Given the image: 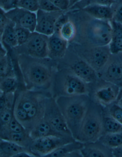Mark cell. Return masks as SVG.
<instances>
[{"mask_svg": "<svg viewBox=\"0 0 122 157\" xmlns=\"http://www.w3.org/2000/svg\"><path fill=\"white\" fill-rule=\"evenodd\" d=\"M15 55L24 88L51 91L57 62L50 58L38 59L24 54Z\"/></svg>", "mask_w": 122, "mask_h": 157, "instance_id": "1", "label": "cell"}, {"mask_svg": "<svg viewBox=\"0 0 122 157\" xmlns=\"http://www.w3.org/2000/svg\"><path fill=\"white\" fill-rule=\"evenodd\" d=\"M66 12L77 29L75 39L72 42L92 46L109 45L113 32L111 21L96 19L82 10Z\"/></svg>", "mask_w": 122, "mask_h": 157, "instance_id": "2", "label": "cell"}, {"mask_svg": "<svg viewBox=\"0 0 122 157\" xmlns=\"http://www.w3.org/2000/svg\"><path fill=\"white\" fill-rule=\"evenodd\" d=\"M55 98L68 127L76 140L91 101L89 95L81 94Z\"/></svg>", "mask_w": 122, "mask_h": 157, "instance_id": "3", "label": "cell"}, {"mask_svg": "<svg viewBox=\"0 0 122 157\" xmlns=\"http://www.w3.org/2000/svg\"><path fill=\"white\" fill-rule=\"evenodd\" d=\"M89 84L65 68H57L53 79L51 92L54 98L89 94Z\"/></svg>", "mask_w": 122, "mask_h": 157, "instance_id": "4", "label": "cell"}, {"mask_svg": "<svg viewBox=\"0 0 122 157\" xmlns=\"http://www.w3.org/2000/svg\"><path fill=\"white\" fill-rule=\"evenodd\" d=\"M51 95L50 91L20 88L17 90L16 102L26 111L34 127L43 120L47 99Z\"/></svg>", "mask_w": 122, "mask_h": 157, "instance_id": "5", "label": "cell"}, {"mask_svg": "<svg viewBox=\"0 0 122 157\" xmlns=\"http://www.w3.org/2000/svg\"><path fill=\"white\" fill-rule=\"evenodd\" d=\"M103 107L91 101L76 140L96 142L103 134Z\"/></svg>", "mask_w": 122, "mask_h": 157, "instance_id": "6", "label": "cell"}, {"mask_svg": "<svg viewBox=\"0 0 122 157\" xmlns=\"http://www.w3.org/2000/svg\"><path fill=\"white\" fill-rule=\"evenodd\" d=\"M69 47L94 68L97 74L105 66L112 55L109 45L92 46L71 42Z\"/></svg>", "mask_w": 122, "mask_h": 157, "instance_id": "7", "label": "cell"}, {"mask_svg": "<svg viewBox=\"0 0 122 157\" xmlns=\"http://www.w3.org/2000/svg\"><path fill=\"white\" fill-rule=\"evenodd\" d=\"M57 68L68 69L88 84L99 79L96 70L69 47L65 56L57 62Z\"/></svg>", "mask_w": 122, "mask_h": 157, "instance_id": "8", "label": "cell"}, {"mask_svg": "<svg viewBox=\"0 0 122 157\" xmlns=\"http://www.w3.org/2000/svg\"><path fill=\"white\" fill-rule=\"evenodd\" d=\"M89 88L91 100L103 108L116 103L121 90L117 85L99 78L95 83L89 84Z\"/></svg>", "mask_w": 122, "mask_h": 157, "instance_id": "9", "label": "cell"}, {"mask_svg": "<svg viewBox=\"0 0 122 157\" xmlns=\"http://www.w3.org/2000/svg\"><path fill=\"white\" fill-rule=\"evenodd\" d=\"M48 41V36L32 32L26 42L11 49L16 55L24 54L38 59L49 58Z\"/></svg>", "mask_w": 122, "mask_h": 157, "instance_id": "10", "label": "cell"}, {"mask_svg": "<svg viewBox=\"0 0 122 157\" xmlns=\"http://www.w3.org/2000/svg\"><path fill=\"white\" fill-rule=\"evenodd\" d=\"M43 119L59 133L66 137L75 139L68 127L55 98L53 95L47 99Z\"/></svg>", "mask_w": 122, "mask_h": 157, "instance_id": "11", "label": "cell"}, {"mask_svg": "<svg viewBox=\"0 0 122 157\" xmlns=\"http://www.w3.org/2000/svg\"><path fill=\"white\" fill-rule=\"evenodd\" d=\"M75 140L56 136L40 138L33 140L29 150L35 157H45L60 147Z\"/></svg>", "mask_w": 122, "mask_h": 157, "instance_id": "12", "label": "cell"}, {"mask_svg": "<svg viewBox=\"0 0 122 157\" xmlns=\"http://www.w3.org/2000/svg\"><path fill=\"white\" fill-rule=\"evenodd\" d=\"M98 77L122 88V62L117 54H112Z\"/></svg>", "mask_w": 122, "mask_h": 157, "instance_id": "13", "label": "cell"}, {"mask_svg": "<svg viewBox=\"0 0 122 157\" xmlns=\"http://www.w3.org/2000/svg\"><path fill=\"white\" fill-rule=\"evenodd\" d=\"M66 12V11H65ZM65 11L46 12L39 10L36 12V25L35 32L46 36H51L55 33V26L59 17Z\"/></svg>", "mask_w": 122, "mask_h": 157, "instance_id": "14", "label": "cell"}, {"mask_svg": "<svg viewBox=\"0 0 122 157\" xmlns=\"http://www.w3.org/2000/svg\"><path fill=\"white\" fill-rule=\"evenodd\" d=\"M7 17L16 26L27 29L31 32H35L36 25V13L15 7L5 12Z\"/></svg>", "mask_w": 122, "mask_h": 157, "instance_id": "15", "label": "cell"}, {"mask_svg": "<svg viewBox=\"0 0 122 157\" xmlns=\"http://www.w3.org/2000/svg\"><path fill=\"white\" fill-rule=\"evenodd\" d=\"M69 43L60 37L58 34L54 33L48 37L49 58L58 62L67 53Z\"/></svg>", "mask_w": 122, "mask_h": 157, "instance_id": "16", "label": "cell"}, {"mask_svg": "<svg viewBox=\"0 0 122 157\" xmlns=\"http://www.w3.org/2000/svg\"><path fill=\"white\" fill-rule=\"evenodd\" d=\"M83 157H113L112 149L99 140L93 143H84L81 150Z\"/></svg>", "mask_w": 122, "mask_h": 157, "instance_id": "17", "label": "cell"}, {"mask_svg": "<svg viewBox=\"0 0 122 157\" xmlns=\"http://www.w3.org/2000/svg\"><path fill=\"white\" fill-rule=\"evenodd\" d=\"M12 76H17L14 60L7 48L1 44L0 52V78Z\"/></svg>", "mask_w": 122, "mask_h": 157, "instance_id": "18", "label": "cell"}, {"mask_svg": "<svg viewBox=\"0 0 122 157\" xmlns=\"http://www.w3.org/2000/svg\"><path fill=\"white\" fill-rule=\"evenodd\" d=\"M30 135L33 140L48 136H56L59 137L75 140L74 139L66 137L58 132L48 123L47 121L44 120L43 119L35 126L33 129L30 131Z\"/></svg>", "mask_w": 122, "mask_h": 157, "instance_id": "19", "label": "cell"}, {"mask_svg": "<svg viewBox=\"0 0 122 157\" xmlns=\"http://www.w3.org/2000/svg\"><path fill=\"white\" fill-rule=\"evenodd\" d=\"M0 139L13 141L29 149L33 140L27 131L12 132L9 131H0Z\"/></svg>", "mask_w": 122, "mask_h": 157, "instance_id": "20", "label": "cell"}, {"mask_svg": "<svg viewBox=\"0 0 122 157\" xmlns=\"http://www.w3.org/2000/svg\"><path fill=\"white\" fill-rule=\"evenodd\" d=\"M81 10L92 17L99 20L111 21L113 18V10L112 6L92 4Z\"/></svg>", "mask_w": 122, "mask_h": 157, "instance_id": "21", "label": "cell"}, {"mask_svg": "<svg viewBox=\"0 0 122 157\" xmlns=\"http://www.w3.org/2000/svg\"><path fill=\"white\" fill-rule=\"evenodd\" d=\"M55 26V33L58 34L61 38L69 43L74 41L76 36L77 29L75 23L69 18Z\"/></svg>", "mask_w": 122, "mask_h": 157, "instance_id": "22", "label": "cell"}, {"mask_svg": "<svg viewBox=\"0 0 122 157\" xmlns=\"http://www.w3.org/2000/svg\"><path fill=\"white\" fill-rule=\"evenodd\" d=\"M24 151L32 153L28 148L13 141L0 139V157H15L19 153Z\"/></svg>", "mask_w": 122, "mask_h": 157, "instance_id": "23", "label": "cell"}, {"mask_svg": "<svg viewBox=\"0 0 122 157\" xmlns=\"http://www.w3.org/2000/svg\"><path fill=\"white\" fill-rule=\"evenodd\" d=\"M15 27V24L10 20L3 32L0 33L1 43L7 48L12 49L18 46Z\"/></svg>", "mask_w": 122, "mask_h": 157, "instance_id": "24", "label": "cell"}, {"mask_svg": "<svg viewBox=\"0 0 122 157\" xmlns=\"http://www.w3.org/2000/svg\"><path fill=\"white\" fill-rule=\"evenodd\" d=\"M111 22L113 32L109 46L112 54H118L122 52V24L113 21Z\"/></svg>", "mask_w": 122, "mask_h": 157, "instance_id": "25", "label": "cell"}, {"mask_svg": "<svg viewBox=\"0 0 122 157\" xmlns=\"http://www.w3.org/2000/svg\"><path fill=\"white\" fill-rule=\"evenodd\" d=\"M84 145V143L75 140L60 147L45 157H66L72 152L81 150Z\"/></svg>", "mask_w": 122, "mask_h": 157, "instance_id": "26", "label": "cell"}, {"mask_svg": "<svg viewBox=\"0 0 122 157\" xmlns=\"http://www.w3.org/2000/svg\"><path fill=\"white\" fill-rule=\"evenodd\" d=\"M14 114L15 118L30 133L34 128V125L26 111L16 102V100L14 107Z\"/></svg>", "mask_w": 122, "mask_h": 157, "instance_id": "27", "label": "cell"}, {"mask_svg": "<svg viewBox=\"0 0 122 157\" xmlns=\"http://www.w3.org/2000/svg\"><path fill=\"white\" fill-rule=\"evenodd\" d=\"M20 87L21 84L20 79L17 76L0 78L1 93H15Z\"/></svg>", "mask_w": 122, "mask_h": 157, "instance_id": "28", "label": "cell"}, {"mask_svg": "<svg viewBox=\"0 0 122 157\" xmlns=\"http://www.w3.org/2000/svg\"><path fill=\"white\" fill-rule=\"evenodd\" d=\"M103 134L122 132V124L112 116L104 112Z\"/></svg>", "mask_w": 122, "mask_h": 157, "instance_id": "29", "label": "cell"}, {"mask_svg": "<svg viewBox=\"0 0 122 157\" xmlns=\"http://www.w3.org/2000/svg\"><path fill=\"white\" fill-rule=\"evenodd\" d=\"M99 140L111 149L117 148L122 145V132L103 134Z\"/></svg>", "mask_w": 122, "mask_h": 157, "instance_id": "30", "label": "cell"}, {"mask_svg": "<svg viewBox=\"0 0 122 157\" xmlns=\"http://www.w3.org/2000/svg\"><path fill=\"white\" fill-rule=\"evenodd\" d=\"M115 2H116L115 0H81V1L76 3L75 6L70 8L68 10L83 9L86 6L92 4H99L111 6Z\"/></svg>", "mask_w": 122, "mask_h": 157, "instance_id": "31", "label": "cell"}, {"mask_svg": "<svg viewBox=\"0 0 122 157\" xmlns=\"http://www.w3.org/2000/svg\"><path fill=\"white\" fill-rule=\"evenodd\" d=\"M16 7L36 13L39 10L37 0H17Z\"/></svg>", "mask_w": 122, "mask_h": 157, "instance_id": "32", "label": "cell"}, {"mask_svg": "<svg viewBox=\"0 0 122 157\" xmlns=\"http://www.w3.org/2000/svg\"><path fill=\"white\" fill-rule=\"evenodd\" d=\"M104 112L112 116L122 124V108L116 103L103 108Z\"/></svg>", "mask_w": 122, "mask_h": 157, "instance_id": "33", "label": "cell"}, {"mask_svg": "<svg viewBox=\"0 0 122 157\" xmlns=\"http://www.w3.org/2000/svg\"><path fill=\"white\" fill-rule=\"evenodd\" d=\"M15 30L18 46L22 45L26 42L32 33L27 29L16 25L15 27Z\"/></svg>", "mask_w": 122, "mask_h": 157, "instance_id": "34", "label": "cell"}, {"mask_svg": "<svg viewBox=\"0 0 122 157\" xmlns=\"http://www.w3.org/2000/svg\"><path fill=\"white\" fill-rule=\"evenodd\" d=\"M0 131H9L12 132H21L27 131L23 126L15 118L14 114L10 123L5 126L1 127Z\"/></svg>", "mask_w": 122, "mask_h": 157, "instance_id": "35", "label": "cell"}, {"mask_svg": "<svg viewBox=\"0 0 122 157\" xmlns=\"http://www.w3.org/2000/svg\"><path fill=\"white\" fill-rule=\"evenodd\" d=\"M14 105L6 107L2 110H0L1 127L7 125L10 123V121H11L14 115Z\"/></svg>", "mask_w": 122, "mask_h": 157, "instance_id": "36", "label": "cell"}, {"mask_svg": "<svg viewBox=\"0 0 122 157\" xmlns=\"http://www.w3.org/2000/svg\"><path fill=\"white\" fill-rule=\"evenodd\" d=\"M112 7L113 10L112 21L122 24V1L115 2Z\"/></svg>", "mask_w": 122, "mask_h": 157, "instance_id": "37", "label": "cell"}, {"mask_svg": "<svg viewBox=\"0 0 122 157\" xmlns=\"http://www.w3.org/2000/svg\"><path fill=\"white\" fill-rule=\"evenodd\" d=\"M37 1L39 10L46 12L60 11V10L55 6L49 0H37Z\"/></svg>", "mask_w": 122, "mask_h": 157, "instance_id": "38", "label": "cell"}, {"mask_svg": "<svg viewBox=\"0 0 122 157\" xmlns=\"http://www.w3.org/2000/svg\"><path fill=\"white\" fill-rule=\"evenodd\" d=\"M16 1L17 0H0L1 9L5 12L9 11L16 7Z\"/></svg>", "mask_w": 122, "mask_h": 157, "instance_id": "39", "label": "cell"}, {"mask_svg": "<svg viewBox=\"0 0 122 157\" xmlns=\"http://www.w3.org/2000/svg\"><path fill=\"white\" fill-rule=\"evenodd\" d=\"M55 6L61 11H67L69 7V0H49Z\"/></svg>", "mask_w": 122, "mask_h": 157, "instance_id": "40", "label": "cell"}, {"mask_svg": "<svg viewBox=\"0 0 122 157\" xmlns=\"http://www.w3.org/2000/svg\"><path fill=\"white\" fill-rule=\"evenodd\" d=\"M114 157H122V145L121 146L112 149Z\"/></svg>", "mask_w": 122, "mask_h": 157, "instance_id": "41", "label": "cell"}, {"mask_svg": "<svg viewBox=\"0 0 122 157\" xmlns=\"http://www.w3.org/2000/svg\"><path fill=\"white\" fill-rule=\"evenodd\" d=\"M81 1V0H69V7L68 10L72 7H73V6H75L76 3H77V2Z\"/></svg>", "mask_w": 122, "mask_h": 157, "instance_id": "42", "label": "cell"}, {"mask_svg": "<svg viewBox=\"0 0 122 157\" xmlns=\"http://www.w3.org/2000/svg\"><path fill=\"white\" fill-rule=\"evenodd\" d=\"M118 56L120 58V59L121 60L122 62V52L118 54Z\"/></svg>", "mask_w": 122, "mask_h": 157, "instance_id": "43", "label": "cell"}, {"mask_svg": "<svg viewBox=\"0 0 122 157\" xmlns=\"http://www.w3.org/2000/svg\"><path fill=\"white\" fill-rule=\"evenodd\" d=\"M116 2H119L122 1V0H115Z\"/></svg>", "mask_w": 122, "mask_h": 157, "instance_id": "44", "label": "cell"}]
</instances>
